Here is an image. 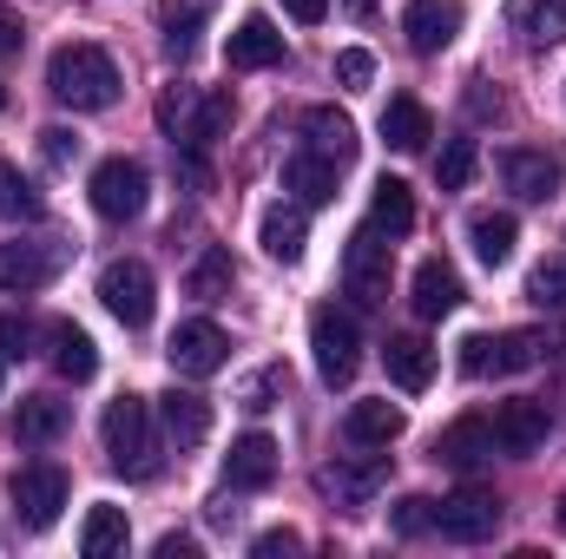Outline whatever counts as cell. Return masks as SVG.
I'll use <instances>...</instances> for the list:
<instances>
[{
  "label": "cell",
  "mask_w": 566,
  "mask_h": 559,
  "mask_svg": "<svg viewBox=\"0 0 566 559\" xmlns=\"http://www.w3.org/2000/svg\"><path fill=\"white\" fill-rule=\"evenodd\" d=\"M66 402H53V395H27L20 402V415H13V441H27V447H46V441H60L66 434Z\"/></svg>",
  "instance_id": "obj_30"
},
{
  "label": "cell",
  "mask_w": 566,
  "mask_h": 559,
  "mask_svg": "<svg viewBox=\"0 0 566 559\" xmlns=\"http://www.w3.org/2000/svg\"><path fill=\"white\" fill-rule=\"evenodd\" d=\"M461 20H468L461 0H409V7H402V33H409L416 53H441V46H454Z\"/></svg>",
  "instance_id": "obj_13"
},
{
  "label": "cell",
  "mask_w": 566,
  "mask_h": 559,
  "mask_svg": "<svg viewBox=\"0 0 566 559\" xmlns=\"http://www.w3.org/2000/svg\"><path fill=\"white\" fill-rule=\"evenodd\" d=\"M27 342H33V329L20 316H0V356H27Z\"/></svg>",
  "instance_id": "obj_44"
},
{
  "label": "cell",
  "mask_w": 566,
  "mask_h": 559,
  "mask_svg": "<svg viewBox=\"0 0 566 559\" xmlns=\"http://www.w3.org/2000/svg\"><path fill=\"white\" fill-rule=\"evenodd\" d=\"M468 178H474V139H448L441 158H434V184L441 191H461Z\"/></svg>",
  "instance_id": "obj_36"
},
{
  "label": "cell",
  "mask_w": 566,
  "mask_h": 559,
  "mask_svg": "<svg viewBox=\"0 0 566 559\" xmlns=\"http://www.w3.org/2000/svg\"><path fill=\"white\" fill-rule=\"evenodd\" d=\"M389 271H396V244L382 238V224H363L343 251V289L356 303H389Z\"/></svg>",
  "instance_id": "obj_6"
},
{
  "label": "cell",
  "mask_w": 566,
  "mask_h": 559,
  "mask_svg": "<svg viewBox=\"0 0 566 559\" xmlns=\"http://www.w3.org/2000/svg\"><path fill=\"white\" fill-rule=\"evenodd\" d=\"M343 434H349L356 447H389V441L402 434V409H396V402H356L349 421H343Z\"/></svg>",
  "instance_id": "obj_31"
},
{
  "label": "cell",
  "mask_w": 566,
  "mask_h": 559,
  "mask_svg": "<svg viewBox=\"0 0 566 559\" xmlns=\"http://www.w3.org/2000/svg\"><path fill=\"white\" fill-rule=\"evenodd\" d=\"M369 224H382L389 238L416 231V198H409V184H402V178H376V198H369Z\"/></svg>",
  "instance_id": "obj_34"
},
{
  "label": "cell",
  "mask_w": 566,
  "mask_h": 559,
  "mask_svg": "<svg viewBox=\"0 0 566 559\" xmlns=\"http://www.w3.org/2000/svg\"><path fill=\"white\" fill-rule=\"evenodd\" d=\"M303 145L323 151V158H336V165H349L356 158V119L336 113V106H310L303 113Z\"/></svg>",
  "instance_id": "obj_23"
},
{
  "label": "cell",
  "mask_w": 566,
  "mask_h": 559,
  "mask_svg": "<svg viewBox=\"0 0 566 559\" xmlns=\"http://www.w3.org/2000/svg\"><path fill=\"white\" fill-rule=\"evenodd\" d=\"M283 13H290V20H303V27H316V20L329 13V0H283Z\"/></svg>",
  "instance_id": "obj_45"
},
{
  "label": "cell",
  "mask_w": 566,
  "mask_h": 559,
  "mask_svg": "<svg viewBox=\"0 0 566 559\" xmlns=\"http://www.w3.org/2000/svg\"><path fill=\"white\" fill-rule=\"evenodd\" d=\"M494 527H501V500L488 487H461L434 507V534L454 547H481V540H494Z\"/></svg>",
  "instance_id": "obj_10"
},
{
  "label": "cell",
  "mask_w": 566,
  "mask_h": 559,
  "mask_svg": "<svg viewBox=\"0 0 566 559\" xmlns=\"http://www.w3.org/2000/svg\"><path fill=\"white\" fill-rule=\"evenodd\" d=\"M7 494H13V514H20L33 534H46V527L60 520V507H66V467H53V461H27V467H13Z\"/></svg>",
  "instance_id": "obj_7"
},
{
  "label": "cell",
  "mask_w": 566,
  "mask_h": 559,
  "mask_svg": "<svg viewBox=\"0 0 566 559\" xmlns=\"http://www.w3.org/2000/svg\"><path fill=\"white\" fill-rule=\"evenodd\" d=\"M382 474H389L382 461H336V467H323V474H316V487H323V494H329L336 507L363 514V507H369V500L382 494Z\"/></svg>",
  "instance_id": "obj_17"
},
{
  "label": "cell",
  "mask_w": 566,
  "mask_h": 559,
  "mask_svg": "<svg viewBox=\"0 0 566 559\" xmlns=\"http://www.w3.org/2000/svg\"><path fill=\"white\" fill-rule=\"evenodd\" d=\"M389 527H396L402 540L428 534V527H434V500H422V494H402V500H396V514H389Z\"/></svg>",
  "instance_id": "obj_39"
},
{
  "label": "cell",
  "mask_w": 566,
  "mask_h": 559,
  "mask_svg": "<svg viewBox=\"0 0 566 559\" xmlns=\"http://www.w3.org/2000/svg\"><path fill=\"white\" fill-rule=\"evenodd\" d=\"M258 244H264L277 264H296L303 244H310V218H303V204H271L264 224H258Z\"/></svg>",
  "instance_id": "obj_26"
},
{
  "label": "cell",
  "mask_w": 566,
  "mask_h": 559,
  "mask_svg": "<svg viewBox=\"0 0 566 559\" xmlns=\"http://www.w3.org/2000/svg\"><path fill=\"white\" fill-rule=\"evenodd\" d=\"M224 481L231 487H244V494H258V487H271L277 481V441L271 434H238L231 441V454H224Z\"/></svg>",
  "instance_id": "obj_16"
},
{
  "label": "cell",
  "mask_w": 566,
  "mask_h": 559,
  "mask_svg": "<svg viewBox=\"0 0 566 559\" xmlns=\"http://www.w3.org/2000/svg\"><path fill=\"white\" fill-rule=\"evenodd\" d=\"M224 60L238 66V73H258V66H283V33L264 20V13H251V20H238V33L224 40Z\"/></svg>",
  "instance_id": "obj_22"
},
{
  "label": "cell",
  "mask_w": 566,
  "mask_h": 559,
  "mask_svg": "<svg viewBox=\"0 0 566 559\" xmlns=\"http://www.w3.org/2000/svg\"><path fill=\"white\" fill-rule=\"evenodd\" d=\"M33 211H40V191L0 158V218H33Z\"/></svg>",
  "instance_id": "obj_37"
},
{
  "label": "cell",
  "mask_w": 566,
  "mask_h": 559,
  "mask_svg": "<svg viewBox=\"0 0 566 559\" xmlns=\"http://www.w3.org/2000/svg\"><path fill=\"white\" fill-rule=\"evenodd\" d=\"M310 349H316V376H323L329 389H343V382L363 369V329H356V316L336 309V303H323V309L310 316Z\"/></svg>",
  "instance_id": "obj_4"
},
{
  "label": "cell",
  "mask_w": 566,
  "mask_h": 559,
  "mask_svg": "<svg viewBox=\"0 0 566 559\" xmlns=\"http://www.w3.org/2000/svg\"><path fill=\"white\" fill-rule=\"evenodd\" d=\"M231 283H238V264H231V251H205L198 264H191V277H185V289L191 296H205V303H218V296H231Z\"/></svg>",
  "instance_id": "obj_35"
},
{
  "label": "cell",
  "mask_w": 566,
  "mask_h": 559,
  "mask_svg": "<svg viewBox=\"0 0 566 559\" xmlns=\"http://www.w3.org/2000/svg\"><path fill=\"white\" fill-rule=\"evenodd\" d=\"M507 27L527 53H547L566 40V0H507Z\"/></svg>",
  "instance_id": "obj_18"
},
{
  "label": "cell",
  "mask_w": 566,
  "mask_h": 559,
  "mask_svg": "<svg viewBox=\"0 0 566 559\" xmlns=\"http://www.w3.org/2000/svg\"><path fill=\"white\" fill-rule=\"evenodd\" d=\"M126 540H133V527H126V507H93V514H86V527H80V553H86V559L126 553Z\"/></svg>",
  "instance_id": "obj_32"
},
{
  "label": "cell",
  "mask_w": 566,
  "mask_h": 559,
  "mask_svg": "<svg viewBox=\"0 0 566 559\" xmlns=\"http://www.w3.org/2000/svg\"><path fill=\"white\" fill-rule=\"evenodd\" d=\"M369 73H376V60L363 53V46H349V53H336V80L356 93V86H369Z\"/></svg>",
  "instance_id": "obj_41"
},
{
  "label": "cell",
  "mask_w": 566,
  "mask_h": 559,
  "mask_svg": "<svg viewBox=\"0 0 566 559\" xmlns=\"http://www.w3.org/2000/svg\"><path fill=\"white\" fill-rule=\"evenodd\" d=\"M296 547H303V540H296V534H290V527H271V534H258V540H251V553H258V559L296 553Z\"/></svg>",
  "instance_id": "obj_43"
},
{
  "label": "cell",
  "mask_w": 566,
  "mask_h": 559,
  "mask_svg": "<svg viewBox=\"0 0 566 559\" xmlns=\"http://www.w3.org/2000/svg\"><path fill=\"white\" fill-rule=\"evenodd\" d=\"M382 139L396 145V151H422V145L434 139V119H428L422 99H409V93L389 99V106H382Z\"/></svg>",
  "instance_id": "obj_29"
},
{
  "label": "cell",
  "mask_w": 566,
  "mask_h": 559,
  "mask_svg": "<svg viewBox=\"0 0 566 559\" xmlns=\"http://www.w3.org/2000/svg\"><path fill=\"white\" fill-rule=\"evenodd\" d=\"M218 0H165V53L171 60H191L198 53V27Z\"/></svg>",
  "instance_id": "obj_33"
},
{
  "label": "cell",
  "mask_w": 566,
  "mask_h": 559,
  "mask_svg": "<svg viewBox=\"0 0 566 559\" xmlns=\"http://www.w3.org/2000/svg\"><path fill=\"white\" fill-rule=\"evenodd\" d=\"M119 66H113V53L106 46H93V40H73V46H60L53 60H46V93L60 99V106H73V113H106L113 99H119Z\"/></svg>",
  "instance_id": "obj_1"
},
{
  "label": "cell",
  "mask_w": 566,
  "mask_h": 559,
  "mask_svg": "<svg viewBox=\"0 0 566 559\" xmlns=\"http://www.w3.org/2000/svg\"><path fill=\"white\" fill-rule=\"evenodd\" d=\"M501 178H507V191L527 198V204L560 198V158H547V151H527V145L501 151Z\"/></svg>",
  "instance_id": "obj_15"
},
{
  "label": "cell",
  "mask_w": 566,
  "mask_h": 559,
  "mask_svg": "<svg viewBox=\"0 0 566 559\" xmlns=\"http://www.w3.org/2000/svg\"><path fill=\"white\" fill-rule=\"evenodd\" d=\"M158 126H165V139L171 145L205 151V145L231 126V99H224V93H198V86H165V99H158Z\"/></svg>",
  "instance_id": "obj_3"
},
{
  "label": "cell",
  "mask_w": 566,
  "mask_h": 559,
  "mask_svg": "<svg viewBox=\"0 0 566 559\" xmlns=\"http://www.w3.org/2000/svg\"><path fill=\"white\" fill-rule=\"evenodd\" d=\"M547 356H554L547 329H507V336H468L461 342V369L468 376H521V369H534Z\"/></svg>",
  "instance_id": "obj_5"
},
{
  "label": "cell",
  "mask_w": 566,
  "mask_h": 559,
  "mask_svg": "<svg viewBox=\"0 0 566 559\" xmlns=\"http://www.w3.org/2000/svg\"><path fill=\"white\" fill-rule=\"evenodd\" d=\"M547 428H554L547 402H501L494 409V447L501 454H534L547 441Z\"/></svg>",
  "instance_id": "obj_19"
},
{
  "label": "cell",
  "mask_w": 566,
  "mask_h": 559,
  "mask_svg": "<svg viewBox=\"0 0 566 559\" xmlns=\"http://www.w3.org/2000/svg\"><path fill=\"white\" fill-rule=\"evenodd\" d=\"M158 421H165V434L178 447H198L211 434V402L198 389H171V395H158Z\"/></svg>",
  "instance_id": "obj_24"
},
{
  "label": "cell",
  "mask_w": 566,
  "mask_h": 559,
  "mask_svg": "<svg viewBox=\"0 0 566 559\" xmlns=\"http://www.w3.org/2000/svg\"><path fill=\"white\" fill-rule=\"evenodd\" d=\"M99 303H106L126 329H145L151 309H158V283H151V271H145L139 257H119V264L99 271Z\"/></svg>",
  "instance_id": "obj_9"
},
{
  "label": "cell",
  "mask_w": 566,
  "mask_h": 559,
  "mask_svg": "<svg viewBox=\"0 0 566 559\" xmlns=\"http://www.w3.org/2000/svg\"><path fill=\"white\" fill-rule=\"evenodd\" d=\"M46 342H53V369H60L66 382H93V376H99V349H93V336H86L80 323H53Z\"/></svg>",
  "instance_id": "obj_27"
},
{
  "label": "cell",
  "mask_w": 566,
  "mask_h": 559,
  "mask_svg": "<svg viewBox=\"0 0 566 559\" xmlns=\"http://www.w3.org/2000/svg\"><path fill=\"white\" fill-rule=\"evenodd\" d=\"M99 434H106L113 474H126V481H151L158 474V421H151L145 395H119L106 409V421H99Z\"/></svg>",
  "instance_id": "obj_2"
},
{
  "label": "cell",
  "mask_w": 566,
  "mask_h": 559,
  "mask_svg": "<svg viewBox=\"0 0 566 559\" xmlns=\"http://www.w3.org/2000/svg\"><path fill=\"white\" fill-rule=\"evenodd\" d=\"M158 559H191V540H178V534H165V540H158Z\"/></svg>",
  "instance_id": "obj_47"
},
{
  "label": "cell",
  "mask_w": 566,
  "mask_h": 559,
  "mask_svg": "<svg viewBox=\"0 0 566 559\" xmlns=\"http://www.w3.org/2000/svg\"><path fill=\"white\" fill-rule=\"evenodd\" d=\"M409 303H416L422 323H441L448 309H461V277H454V264L422 257V264H416V283H409Z\"/></svg>",
  "instance_id": "obj_21"
},
{
  "label": "cell",
  "mask_w": 566,
  "mask_h": 559,
  "mask_svg": "<svg viewBox=\"0 0 566 559\" xmlns=\"http://www.w3.org/2000/svg\"><path fill=\"white\" fill-rule=\"evenodd\" d=\"M382 362H389V382L409 389V395H422L428 382H434V349H428L422 336H389L382 342Z\"/></svg>",
  "instance_id": "obj_25"
},
{
  "label": "cell",
  "mask_w": 566,
  "mask_h": 559,
  "mask_svg": "<svg viewBox=\"0 0 566 559\" xmlns=\"http://www.w3.org/2000/svg\"><path fill=\"white\" fill-rule=\"evenodd\" d=\"M434 461H441V467H461V474H474L481 461H494V421H488V415L448 421V428L434 434Z\"/></svg>",
  "instance_id": "obj_14"
},
{
  "label": "cell",
  "mask_w": 566,
  "mask_h": 559,
  "mask_svg": "<svg viewBox=\"0 0 566 559\" xmlns=\"http://www.w3.org/2000/svg\"><path fill=\"white\" fill-rule=\"evenodd\" d=\"M93 211L106 218V224H126V218H139L145 198H151V178H145L139 158H106V165H93Z\"/></svg>",
  "instance_id": "obj_8"
},
{
  "label": "cell",
  "mask_w": 566,
  "mask_h": 559,
  "mask_svg": "<svg viewBox=\"0 0 566 559\" xmlns=\"http://www.w3.org/2000/svg\"><path fill=\"white\" fill-rule=\"evenodd\" d=\"M20 40H27V33H20V20H13V13H0V53H20Z\"/></svg>",
  "instance_id": "obj_46"
},
{
  "label": "cell",
  "mask_w": 566,
  "mask_h": 559,
  "mask_svg": "<svg viewBox=\"0 0 566 559\" xmlns=\"http://www.w3.org/2000/svg\"><path fill=\"white\" fill-rule=\"evenodd\" d=\"M277 389H283V369H258V376L244 382V395H238V402H244L251 415H264V409H277Z\"/></svg>",
  "instance_id": "obj_40"
},
{
  "label": "cell",
  "mask_w": 566,
  "mask_h": 559,
  "mask_svg": "<svg viewBox=\"0 0 566 559\" xmlns=\"http://www.w3.org/2000/svg\"><path fill=\"white\" fill-rule=\"evenodd\" d=\"M165 356H171V369L178 376H218L224 362H231V336L218 329V323H178L171 329V342H165Z\"/></svg>",
  "instance_id": "obj_12"
},
{
  "label": "cell",
  "mask_w": 566,
  "mask_h": 559,
  "mask_svg": "<svg viewBox=\"0 0 566 559\" xmlns=\"http://www.w3.org/2000/svg\"><path fill=\"white\" fill-rule=\"evenodd\" d=\"M527 296H534L541 309H566V257H547V264H534V277H527Z\"/></svg>",
  "instance_id": "obj_38"
},
{
  "label": "cell",
  "mask_w": 566,
  "mask_h": 559,
  "mask_svg": "<svg viewBox=\"0 0 566 559\" xmlns=\"http://www.w3.org/2000/svg\"><path fill=\"white\" fill-rule=\"evenodd\" d=\"M468 238H474V257H481L488 271H501V264L514 257V244H521V224H514L507 211H474V218H468Z\"/></svg>",
  "instance_id": "obj_28"
},
{
  "label": "cell",
  "mask_w": 566,
  "mask_h": 559,
  "mask_svg": "<svg viewBox=\"0 0 566 559\" xmlns=\"http://www.w3.org/2000/svg\"><path fill=\"white\" fill-rule=\"evenodd\" d=\"M0 113H7V93H0Z\"/></svg>",
  "instance_id": "obj_50"
},
{
  "label": "cell",
  "mask_w": 566,
  "mask_h": 559,
  "mask_svg": "<svg viewBox=\"0 0 566 559\" xmlns=\"http://www.w3.org/2000/svg\"><path fill=\"white\" fill-rule=\"evenodd\" d=\"M560 527H566V500H560Z\"/></svg>",
  "instance_id": "obj_49"
},
{
  "label": "cell",
  "mask_w": 566,
  "mask_h": 559,
  "mask_svg": "<svg viewBox=\"0 0 566 559\" xmlns=\"http://www.w3.org/2000/svg\"><path fill=\"white\" fill-rule=\"evenodd\" d=\"M40 158H46V165H73V158H80V139H73L66 126H46V133H40Z\"/></svg>",
  "instance_id": "obj_42"
},
{
  "label": "cell",
  "mask_w": 566,
  "mask_h": 559,
  "mask_svg": "<svg viewBox=\"0 0 566 559\" xmlns=\"http://www.w3.org/2000/svg\"><path fill=\"white\" fill-rule=\"evenodd\" d=\"M60 264H66V244L60 238H13V244H0V289H46V283L60 277Z\"/></svg>",
  "instance_id": "obj_11"
},
{
  "label": "cell",
  "mask_w": 566,
  "mask_h": 559,
  "mask_svg": "<svg viewBox=\"0 0 566 559\" xmlns=\"http://www.w3.org/2000/svg\"><path fill=\"white\" fill-rule=\"evenodd\" d=\"M343 7H349L356 20H369V13H376V0H343Z\"/></svg>",
  "instance_id": "obj_48"
},
{
  "label": "cell",
  "mask_w": 566,
  "mask_h": 559,
  "mask_svg": "<svg viewBox=\"0 0 566 559\" xmlns=\"http://www.w3.org/2000/svg\"><path fill=\"white\" fill-rule=\"evenodd\" d=\"M336 171H343L336 158H323V151L303 145V151L283 158V191H296L303 211H310V204H329V198H336Z\"/></svg>",
  "instance_id": "obj_20"
}]
</instances>
